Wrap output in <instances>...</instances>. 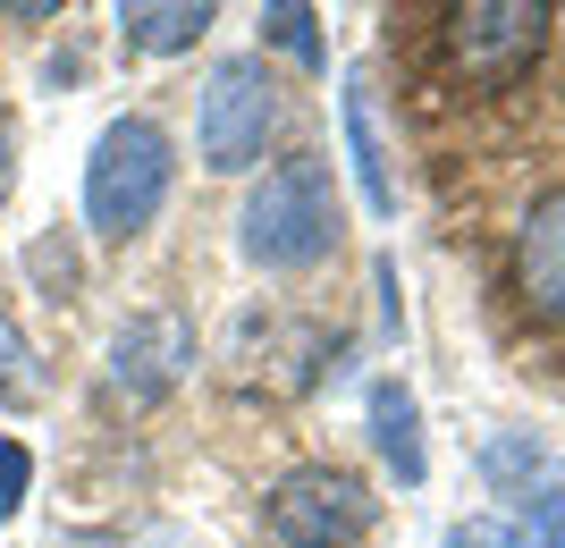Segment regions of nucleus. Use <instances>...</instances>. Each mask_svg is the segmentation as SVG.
<instances>
[{"mask_svg":"<svg viewBox=\"0 0 565 548\" xmlns=\"http://www.w3.org/2000/svg\"><path fill=\"white\" fill-rule=\"evenodd\" d=\"M236 245L254 270H312L338 245V186L321 152H287L254 178L245 212H236Z\"/></svg>","mask_w":565,"mask_h":548,"instance_id":"nucleus-1","label":"nucleus"},{"mask_svg":"<svg viewBox=\"0 0 565 548\" xmlns=\"http://www.w3.org/2000/svg\"><path fill=\"white\" fill-rule=\"evenodd\" d=\"M169 178H178V161H169L161 127L143 110L110 119L94 136V152H85V219H94V237H110V245L143 237L169 203Z\"/></svg>","mask_w":565,"mask_h":548,"instance_id":"nucleus-2","label":"nucleus"},{"mask_svg":"<svg viewBox=\"0 0 565 548\" xmlns=\"http://www.w3.org/2000/svg\"><path fill=\"white\" fill-rule=\"evenodd\" d=\"M548 34H557V9H541V0H465L439 18V51L472 94H515L541 68Z\"/></svg>","mask_w":565,"mask_h":548,"instance_id":"nucleus-3","label":"nucleus"},{"mask_svg":"<svg viewBox=\"0 0 565 548\" xmlns=\"http://www.w3.org/2000/svg\"><path fill=\"white\" fill-rule=\"evenodd\" d=\"M279 119H287L279 76L262 68V51H236V60H220V68L203 76V101H194V152H203V169H220V178H245V169L270 152Z\"/></svg>","mask_w":565,"mask_h":548,"instance_id":"nucleus-4","label":"nucleus"},{"mask_svg":"<svg viewBox=\"0 0 565 548\" xmlns=\"http://www.w3.org/2000/svg\"><path fill=\"white\" fill-rule=\"evenodd\" d=\"M262 524L279 548H354L372 531V481L347 473V464H296V473L270 481Z\"/></svg>","mask_w":565,"mask_h":548,"instance_id":"nucleus-5","label":"nucleus"},{"mask_svg":"<svg viewBox=\"0 0 565 548\" xmlns=\"http://www.w3.org/2000/svg\"><path fill=\"white\" fill-rule=\"evenodd\" d=\"M186 372H194L186 312H136V321L110 337V388L127 397V406H161Z\"/></svg>","mask_w":565,"mask_h":548,"instance_id":"nucleus-6","label":"nucleus"},{"mask_svg":"<svg viewBox=\"0 0 565 548\" xmlns=\"http://www.w3.org/2000/svg\"><path fill=\"white\" fill-rule=\"evenodd\" d=\"M515 304L541 321V330H565V186L532 194V212L515 219Z\"/></svg>","mask_w":565,"mask_h":548,"instance_id":"nucleus-7","label":"nucleus"},{"mask_svg":"<svg viewBox=\"0 0 565 548\" xmlns=\"http://www.w3.org/2000/svg\"><path fill=\"white\" fill-rule=\"evenodd\" d=\"M338 119H347V161H354V186H363V212L388 219V212H397V178H388V143H380L372 85H363V76H347V94H338Z\"/></svg>","mask_w":565,"mask_h":548,"instance_id":"nucleus-8","label":"nucleus"},{"mask_svg":"<svg viewBox=\"0 0 565 548\" xmlns=\"http://www.w3.org/2000/svg\"><path fill=\"white\" fill-rule=\"evenodd\" d=\"M212 25H220L212 0H127V9H118V43L169 60V51H194Z\"/></svg>","mask_w":565,"mask_h":548,"instance_id":"nucleus-9","label":"nucleus"},{"mask_svg":"<svg viewBox=\"0 0 565 548\" xmlns=\"http://www.w3.org/2000/svg\"><path fill=\"white\" fill-rule=\"evenodd\" d=\"M372 448H380V464H388L405 490H423L430 448H423V406H414V388H405V380L372 388Z\"/></svg>","mask_w":565,"mask_h":548,"instance_id":"nucleus-10","label":"nucleus"},{"mask_svg":"<svg viewBox=\"0 0 565 548\" xmlns=\"http://www.w3.org/2000/svg\"><path fill=\"white\" fill-rule=\"evenodd\" d=\"M262 43L287 51L296 68H321V60H330V51H321V18H312L305 0H270V9H262Z\"/></svg>","mask_w":565,"mask_h":548,"instance_id":"nucleus-11","label":"nucleus"},{"mask_svg":"<svg viewBox=\"0 0 565 548\" xmlns=\"http://www.w3.org/2000/svg\"><path fill=\"white\" fill-rule=\"evenodd\" d=\"M448 548H541V540H532V524H515V515H472V524L448 531Z\"/></svg>","mask_w":565,"mask_h":548,"instance_id":"nucleus-12","label":"nucleus"},{"mask_svg":"<svg viewBox=\"0 0 565 548\" xmlns=\"http://www.w3.org/2000/svg\"><path fill=\"white\" fill-rule=\"evenodd\" d=\"M25 337L9 330V321H0V406H25V397H34V372H25Z\"/></svg>","mask_w":565,"mask_h":548,"instance_id":"nucleus-13","label":"nucleus"},{"mask_svg":"<svg viewBox=\"0 0 565 548\" xmlns=\"http://www.w3.org/2000/svg\"><path fill=\"white\" fill-rule=\"evenodd\" d=\"M25 481H34V455H25L18 439H0V524L25 506Z\"/></svg>","mask_w":565,"mask_h":548,"instance_id":"nucleus-14","label":"nucleus"},{"mask_svg":"<svg viewBox=\"0 0 565 548\" xmlns=\"http://www.w3.org/2000/svg\"><path fill=\"white\" fill-rule=\"evenodd\" d=\"M481 464H490V481H498V490H507V481L541 473V448H523V439H498V448L481 455Z\"/></svg>","mask_w":565,"mask_h":548,"instance_id":"nucleus-15","label":"nucleus"},{"mask_svg":"<svg viewBox=\"0 0 565 548\" xmlns=\"http://www.w3.org/2000/svg\"><path fill=\"white\" fill-rule=\"evenodd\" d=\"M532 540H541V548H565V490H548V498L532 506Z\"/></svg>","mask_w":565,"mask_h":548,"instance_id":"nucleus-16","label":"nucleus"},{"mask_svg":"<svg viewBox=\"0 0 565 548\" xmlns=\"http://www.w3.org/2000/svg\"><path fill=\"white\" fill-rule=\"evenodd\" d=\"M18 194V136H9V119H0V203Z\"/></svg>","mask_w":565,"mask_h":548,"instance_id":"nucleus-17","label":"nucleus"},{"mask_svg":"<svg viewBox=\"0 0 565 548\" xmlns=\"http://www.w3.org/2000/svg\"><path fill=\"white\" fill-rule=\"evenodd\" d=\"M557 60H565V18H557Z\"/></svg>","mask_w":565,"mask_h":548,"instance_id":"nucleus-18","label":"nucleus"},{"mask_svg":"<svg viewBox=\"0 0 565 548\" xmlns=\"http://www.w3.org/2000/svg\"><path fill=\"white\" fill-rule=\"evenodd\" d=\"M0 321H9V296H0Z\"/></svg>","mask_w":565,"mask_h":548,"instance_id":"nucleus-19","label":"nucleus"}]
</instances>
